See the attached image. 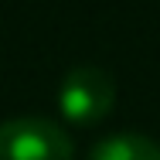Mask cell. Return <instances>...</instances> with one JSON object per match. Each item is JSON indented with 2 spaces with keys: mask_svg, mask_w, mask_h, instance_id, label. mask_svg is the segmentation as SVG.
I'll return each instance as SVG.
<instances>
[{
  "mask_svg": "<svg viewBox=\"0 0 160 160\" xmlns=\"http://www.w3.org/2000/svg\"><path fill=\"white\" fill-rule=\"evenodd\" d=\"M0 160H75V143L51 119L17 116L0 123Z\"/></svg>",
  "mask_w": 160,
  "mask_h": 160,
  "instance_id": "1",
  "label": "cell"
},
{
  "mask_svg": "<svg viewBox=\"0 0 160 160\" xmlns=\"http://www.w3.org/2000/svg\"><path fill=\"white\" fill-rule=\"evenodd\" d=\"M112 102H116L112 75L96 65L72 68L58 85V109L75 126H96L99 119L112 112Z\"/></svg>",
  "mask_w": 160,
  "mask_h": 160,
  "instance_id": "2",
  "label": "cell"
},
{
  "mask_svg": "<svg viewBox=\"0 0 160 160\" xmlns=\"http://www.w3.org/2000/svg\"><path fill=\"white\" fill-rule=\"evenodd\" d=\"M89 160H160V143L147 133H112L92 147Z\"/></svg>",
  "mask_w": 160,
  "mask_h": 160,
  "instance_id": "3",
  "label": "cell"
}]
</instances>
